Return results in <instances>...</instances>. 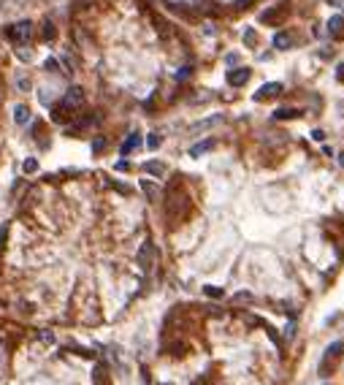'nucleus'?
Returning <instances> with one entry per match:
<instances>
[{
	"mask_svg": "<svg viewBox=\"0 0 344 385\" xmlns=\"http://www.w3.org/2000/svg\"><path fill=\"white\" fill-rule=\"evenodd\" d=\"M341 350H344V342H333V344H328V353H326V358H322V363H328L331 358H339Z\"/></svg>",
	"mask_w": 344,
	"mask_h": 385,
	"instance_id": "nucleus-15",
	"label": "nucleus"
},
{
	"mask_svg": "<svg viewBox=\"0 0 344 385\" xmlns=\"http://www.w3.org/2000/svg\"><path fill=\"white\" fill-rule=\"evenodd\" d=\"M6 236H8V223L0 225V249H3V244H6Z\"/></svg>",
	"mask_w": 344,
	"mask_h": 385,
	"instance_id": "nucleus-27",
	"label": "nucleus"
},
{
	"mask_svg": "<svg viewBox=\"0 0 344 385\" xmlns=\"http://www.w3.org/2000/svg\"><path fill=\"white\" fill-rule=\"evenodd\" d=\"M16 84H19V90H30V79H27V76H19V79H16Z\"/></svg>",
	"mask_w": 344,
	"mask_h": 385,
	"instance_id": "nucleus-26",
	"label": "nucleus"
},
{
	"mask_svg": "<svg viewBox=\"0 0 344 385\" xmlns=\"http://www.w3.org/2000/svg\"><path fill=\"white\" fill-rule=\"evenodd\" d=\"M27 120H30V109H27V106H16V109H14V122L16 125H25Z\"/></svg>",
	"mask_w": 344,
	"mask_h": 385,
	"instance_id": "nucleus-17",
	"label": "nucleus"
},
{
	"mask_svg": "<svg viewBox=\"0 0 344 385\" xmlns=\"http://www.w3.org/2000/svg\"><path fill=\"white\" fill-rule=\"evenodd\" d=\"M336 79L344 82V63H339V68H336Z\"/></svg>",
	"mask_w": 344,
	"mask_h": 385,
	"instance_id": "nucleus-34",
	"label": "nucleus"
},
{
	"mask_svg": "<svg viewBox=\"0 0 344 385\" xmlns=\"http://www.w3.org/2000/svg\"><path fill=\"white\" fill-rule=\"evenodd\" d=\"M33 35H35V27H33V22H27V19H22V22H16V25L8 27V38H11L16 46L30 44Z\"/></svg>",
	"mask_w": 344,
	"mask_h": 385,
	"instance_id": "nucleus-2",
	"label": "nucleus"
},
{
	"mask_svg": "<svg viewBox=\"0 0 344 385\" xmlns=\"http://www.w3.org/2000/svg\"><path fill=\"white\" fill-rule=\"evenodd\" d=\"M38 342H41V344H52L54 342V334L52 331H41V334H38Z\"/></svg>",
	"mask_w": 344,
	"mask_h": 385,
	"instance_id": "nucleus-24",
	"label": "nucleus"
},
{
	"mask_svg": "<svg viewBox=\"0 0 344 385\" xmlns=\"http://www.w3.org/2000/svg\"><path fill=\"white\" fill-rule=\"evenodd\" d=\"M244 44L247 46H255L257 44V33L252 30V27H247V30H244Z\"/></svg>",
	"mask_w": 344,
	"mask_h": 385,
	"instance_id": "nucleus-19",
	"label": "nucleus"
},
{
	"mask_svg": "<svg viewBox=\"0 0 344 385\" xmlns=\"http://www.w3.org/2000/svg\"><path fill=\"white\" fill-rule=\"evenodd\" d=\"M92 382H95V385H109V369H106V363H95V369H92Z\"/></svg>",
	"mask_w": 344,
	"mask_h": 385,
	"instance_id": "nucleus-10",
	"label": "nucleus"
},
{
	"mask_svg": "<svg viewBox=\"0 0 344 385\" xmlns=\"http://www.w3.org/2000/svg\"><path fill=\"white\" fill-rule=\"evenodd\" d=\"M136 261H138V266L144 268V272H149V268L155 266V261H157V249H155V244H152V242H144V244H141Z\"/></svg>",
	"mask_w": 344,
	"mask_h": 385,
	"instance_id": "nucleus-3",
	"label": "nucleus"
},
{
	"mask_svg": "<svg viewBox=\"0 0 344 385\" xmlns=\"http://www.w3.org/2000/svg\"><path fill=\"white\" fill-rule=\"evenodd\" d=\"M128 168H130V166H128L125 160H119V163H117V171H128Z\"/></svg>",
	"mask_w": 344,
	"mask_h": 385,
	"instance_id": "nucleus-36",
	"label": "nucleus"
},
{
	"mask_svg": "<svg viewBox=\"0 0 344 385\" xmlns=\"http://www.w3.org/2000/svg\"><path fill=\"white\" fill-rule=\"evenodd\" d=\"M190 73H193V68H190V65H187V68H181V71L176 73V79H187Z\"/></svg>",
	"mask_w": 344,
	"mask_h": 385,
	"instance_id": "nucleus-33",
	"label": "nucleus"
},
{
	"mask_svg": "<svg viewBox=\"0 0 344 385\" xmlns=\"http://www.w3.org/2000/svg\"><path fill=\"white\" fill-rule=\"evenodd\" d=\"M144 171L152 177H163L168 168H166V163H160V160H149V163H144Z\"/></svg>",
	"mask_w": 344,
	"mask_h": 385,
	"instance_id": "nucleus-12",
	"label": "nucleus"
},
{
	"mask_svg": "<svg viewBox=\"0 0 344 385\" xmlns=\"http://www.w3.org/2000/svg\"><path fill=\"white\" fill-rule=\"evenodd\" d=\"M285 336H288V339H293V336H295V323H288V329H285Z\"/></svg>",
	"mask_w": 344,
	"mask_h": 385,
	"instance_id": "nucleus-31",
	"label": "nucleus"
},
{
	"mask_svg": "<svg viewBox=\"0 0 344 385\" xmlns=\"http://www.w3.org/2000/svg\"><path fill=\"white\" fill-rule=\"evenodd\" d=\"M238 63V54H228V65H236Z\"/></svg>",
	"mask_w": 344,
	"mask_h": 385,
	"instance_id": "nucleus-35",
	"label": "nucleus"
},
{
	"mask_svg": "<svg viewBox=\"0 0 344 385\" xmlns=\"http://www.w3.org/2000/svg\"><path fill=\"white\" fill-rule=\"evenodd\" d=\"M44 38H46V41H52V38H54V27H52V25L44 27Z\"/></svg>",
	"mask_w": 344,
	"mask_h": 385,
	"instance_id": "nucleus-29",
	"label": "nucleus"
},
{
	"mask_svg": "<svg viewBox=\"0 0 344 385\" xmlns=\"http://www.w3.org/2000/svg\"><path fill=\"white\" fill-rule=\"evenodd\" d=\"M250 76H252L250 68H233V71H228V84L231 87H244L250 82Z\"/></svg>",
	"mask_w": 344,
	"mask_h": 385,
	"instance_id": "nucleus-5",
	"label": "nucleus"
},
{
	"mask_svg": "<svg viewBox=\"0 0 344 385\" xmlns=\"http://www.w3.org/2000/svg\"><path fill=\"white\" fill-rule=\"evenodd\" d=\"M65 117H68V111H65L63 106H57L54 114H52V120H54V122H65Z\"/></svg>",
	"mask_w": 344,
	"mask_h": 385,
	"instance_id": "nucleus-21",
	"label": "nucleus"
},
{
	"mask_svg": "<svg viewBox=\"0 0 344 385\" xmlns=\"http://www.w3.org/2000/svg\"><path fill=\"white\" fill-rule=\"evenodd\" d=\"M84 106V90L82 87H71L68 92H65V98H63V109L65 111H76V109H82Z\"/></svg>",
	"mask_w": 344,
	"mask_h": 385,
	"instance_id": "nucleus-4",
	"label": "nucleus"
},
{
	"mask_svg": "<svg viewBox=\"0 0 344 385\" xmlns=\"http://www.w3.org/2000/svg\"><path fill=\"white\" fill-rule=\"evenodd\" d=\"M212 149H214V141H212V139H206V141L195 144V147L190 149V155H193V158H200V155H206V152H212Z\"/></svg>",
	"mask_w": 344,
	"mask_h": 385,
	"instance_id": "nucleus-13",
	"label": "nucleus"
},
{
	"mask_svg": "<svg viewBox=\"0 0 344 385\" xmlns=\"http://www.w3.org/2000/svg\"><path fill=\"white\" fill-rule=\"evenodd\" d=\"M44 65H46V71H60V68H57V65H60V63H57L54 57H49V60H46Z\"/></svg>",
	"mask_w": 344,
	"mask_h": 385,
	"instance_id": "nucleus-28",
	"label": "nucleus"
},
{
	"mask_svg": "<svg viewBox=\"0 0 344 385\" xmlns=\"http://www.w3.org/2000/svg\"><path fill=\"white\" fill-rule=\"evenodd\" d=\"M103 149H106V139H100V136H98V139L92 141V152L98 155V152H103Z\"/></svg>",
	"mask_w": 344,
	"mask_h": 385,
	"instance_id": "nucleus-25",
	"label": "nucleus"
},
{
	"mask_svg": "<svg viewBox=\"0 0 344 385\" xmlns=\"http://www.w3.org/2000/svg\"><path fill=\"white\" fill-rule=\"evenodd\" d=\"M204 293H206L209 298H222V287H212V285H206V287H204Z\"/></svg>",
	"mask_w": 344,
	"mask_h": 385,
	"instance_id": "nucleus-20",
	"label": "nucleus"
},
{
	"mask_svg": "<svg viewBox=\"0 0 344 385\" xmlns=\"http://www.w3.org/2000/svg\"><path fill=\"white\" fill-rule=\"evenodd\" d=\"M339 166L344 168V152H339Z\"/></svg>",
	"mask_w": 344,
	"mask_h": 385,
	"instance_id": "nucleus-37",
	"label": "nucleus"
},
{
	"mask_svg": "<svg viewBox=\"0 0 344 385\" xmlns=\"http://www.w3.org/2000/svg\"><path fill=\"white\" fill-rule=\"evenodd\" d=\"M282 16H285V8H282V6H274V8H266V11L260 14V22H266V25H279Z\"/></svg>",
	"mask_w": 344,
	"mask_h": 385,
	"instance_id": "nucleus-8",
	"label": "nucleus"
},
{
	"mask_svg": "<svg viewBox=\"0 0 344 385\" xmlns=\"http://www.w3.org/2000/svg\"><path fill=\"white\" fill-rule=\"evenodd\" d=\"M312 139H314V141H322V139H326V130H320V128L312 130Z\"/></svg>",
	"mask_w": 344,
	"mask_h": 385,
	"instance_id": "nucleus-32",
	"label": "nucleus"
},
{
	"mask_svg": "<svg viewBox=\"0 0 344 385\" xmlns=\"http://www.w3.org/2000/svg\"><path fill=\"white\" fill-rule=\"evenodd\" d=\"M0 103H3V90H0Z\"/></svg>",
	"mask_w": 344,
	"mask_h": 385,
	"instance_id": "nucleus-38",
	"label": "nucleus"
},
{
	"mask_svg": "<svg viewBox=\"0 0 344 385\" xmlns=\"http://www.w3.org/2000/svg\"><path fill=\"white\" fill-rule=\"evenodd\" d=\"M274 117H276V120H298L301 111H298V109H276Z\"/></svg>",
	"mask_w": 344,
	"mask_h": 385,
	"instance_id": "nucleus-16",
	"label": "nucleus"
},
{
	"mask_svg": "<svg viewBox=\"0 0 344 385\" xmlns=\"http://www.w3.org/2000/svg\"><path fill=\"white\" fill-rule=\"evenodd\" d=\"M279 92H282V84L279 82H269V84H263V87L255 92V101H271Z\"/></svg>",
	"mask_w": 344,
	"mask_h": 385,
	"instance_id": "nucleus-7",
	"label": "nucleus"
},
{
	"mask_svg": "<svg viewBox=\"0 0 344 385\" xmlns=\"http://www.w3.org/2000/svg\"><path fill=\"white\" fill-rule=\"evenodd\" d=\"M328 35H331V38H341V35H344V16H341V14H336V16L328 19Z\"/></svg>",
	"mask_w": 344,
	"mask_h": 385,
	"instance_id": "nucleus-9",
	"label": "nucleus"
},
{
	"mask_svg": "<svg viewBox=\"0 0 344 385\" xmlns=\"http://www.w3.org/2000/svg\"><path fill=\"white\" fill-rule=\"evenodd\" d=\"M250 298H252L250 293H236V298H233V301H236V304H241V301H250Z\"/></svg>",
	"mask_w": 344,
	"mask_h": 385,
	"instance_id": "nucleus-30",
	"label": "nucleus"
},
{
	"mask_svg": "<svg viewBox=\"0 0 344 385\" xmlns=\"http://www.w3.org/2000/svg\"><path fill=\"white\" fill-rule=\"evenodd\" d=\"M293 41H295V38H293L290 33H276V35H274V46H276L279 52L290 49V46H293Z\"/></svg>",
	"mask_w": 344,
	"mask_h": 385,
	"instance_id": "nucleus-11",
	"label": "nucleus"
},
{
	"mask_svg": "<svg viewBox=\"0 0 344 385\" xmlns=\"http://www.w3.org/2000/svg\"><path fill=\"white\" fill-rule=\"evenodd\" d=\"M138 144H141V136H138V133H130V136H128V141L122 144V155H130V152L136 149Z\"/></svg>",
	"mask_w": 344,
	"mask_h": 385,
	"instance_id": "nucleus-14",
	"label": "nucleus"
},
{
	"mask_svg": "<svg viewBox=\"0 0 344 385\" xmlns=\"http://www.w3.org/2000/svg\"><path fill=\"white\" fill-rule=\"evenodd\" d=\"M149 149H157L160 147V144H163V136H160V133H152V136H149Z\"/></svg>",
	"mask_w": 344,
	"mask_h": 385,
	"instance_id": "nucleus-22",
	"label": "nucleus"
},
{
	"mask_svg": "<svg viewBox=\"0 0 344 385\" xmlns=\"http://www.w3.org/2000/svg\"><path fill=\"white\" fill-rule=\"evenodd\" d=\"M219 122H222V114H214V117H206V120H200V122H195V125H190V133H193V136H198V133H204V130L217 128Z\"/></svg>",
	"mask_w": 344,
	"mask_h": 385,
	"instance_id": "nucleus-6",
	"label": "nucleus"
},
{
	"mask_svg": "<svg viewBox=\"0 0 344 385\" xmlns=\"http://www.w3.org/2000/svg\"><path fill=\"white\" fill-rule=\"evenodd\" d=\"M22 168H25V174H33V171H38V160H33V158H27Z\"/></svg>",
	"mask_w": 344,
	"mask_h": 385,
	"instance_id": "nucleus-23",
	"label": "nucleus"
},
{
	"mask_svg": "<svg viewBox=\"0 0 344 385\" xmlns=\"http://www.w3.org/2000/svg\"><path fill=\"white\" fill-rule=\"evenodd\" d=\"M187 211H190V198L185 196V192H179V190H174L168 196V204H166V215L171 217V220H185L187 217Z\"/></svg>",
	"mask_w": 344,
	"mask_h": 385,
	"instance_id": "nucleus-1",
	"label": "nucleus"
},
{
	"mask_svg": "<svg viewBox=\"0 0 344 385\" xmlns=\"http://www.w3.org/2000/svg\"><path fill=\"white\" fill-rule=\"evenodd\" d=\"M141 190H144L147 192V196H149V201H157V196H160V187L155 185V182H141Z\"/></svg>",
	"mask_w": 344,
	"mask_h": 385,
	"instance_id": "nucleus-18",
	"label": "nucleus"
}]
</instances>
